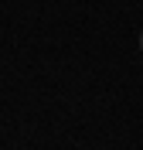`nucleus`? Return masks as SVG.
<instances>
[{"instance_id":"1","label":"nucleus","mask_w":143,"mask_h":150,"mask_svg":"<svg viewBox=\"0 0 143 150\" xmlns=\"http://www.w3.org/2000/svg\"><path fill=\"white\" fill-rule=\"evenodd\" d=\"M140 51H143V31H140Z\"/></svg>"}]
</instances>
